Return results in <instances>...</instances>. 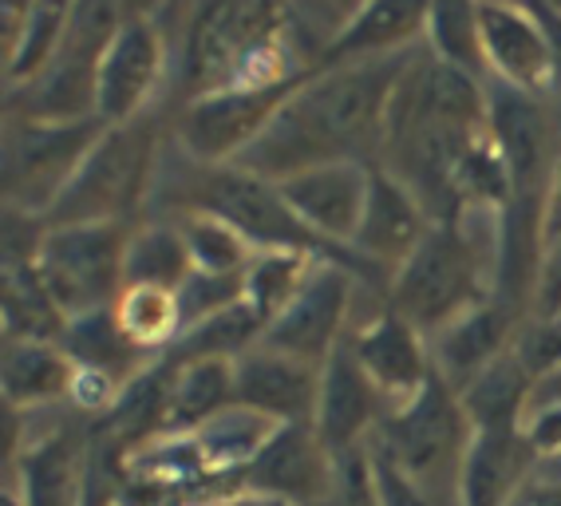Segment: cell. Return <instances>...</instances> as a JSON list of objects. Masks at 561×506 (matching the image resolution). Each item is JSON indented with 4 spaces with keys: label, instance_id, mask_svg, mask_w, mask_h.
<instances>
[{
    "label": "cell",
    "instance_id": "obj_6",
    "mask_svg": "<svg viewBox=\"0 0 561 506\" xmlns=\"http://www.w3.org/2000/svg\"><path fill=\"white\" fill-rule=\"evenodd\" d=\"M127 242L130 230L115 222L48 226L36 269L68 321L119 301L127 289Z\"/></svg>",
    "mask_w": 561,
    "mask_h": 506
},
{
    "label": "cell",
    "instance_id": "obj_25",
    "mask_svg": "<svg viewBox=\"0 0 561 506\" xmlns=\"http://www.w3.org/2000/svg\"><path fill=\"white\" fill-rule=\"evenodd\" d=\"M60 345L83 372H100V376H107V380H115V384H127V380H135L142 368L151 365V360H147L151 353L139 348L123 333L119 317H115V304L68 321Z\"/></svg>",
    "mask_w": 561,
    "mask_h": 506
},
{
    "label": "cell",
    "instance_id": "obj_27",
    "mask_svg": "<svg viewBox=\"0 0 561 506\" xmlns=\"http://www.w3.org/2000/svg\"><path fill=\"white\" fill-rule=\"evenodd\" d=\"M273 432H277L273 419L250 412V407L233 404V407H226V412L214 415V419H206L202 427H194L191 439H194V447H198L202 463L210 467L214 479L233 475L241 486V471L257 459V451L270 444Z\"/></svg>",
    "mask_w": 561,
    "mask_h": 506
},
{
    "label": "cell",
    "instance_id": "obj_22",
    "mask_svg": "<svg viewBox=\"0 0 561 506\" xmlns=\"http://www.w3.org/2000/svg\"><path fill=\"white\" fill-rule=\"evenodd\" d=\"M80 365L64 353L56 341H9L4 345V368H0V392L16 412L60 404L76 392Z\"/></svg>",
    "mask_w": 561,
    "mask_h": 506
},
{
    "label": "cell",
    "instance_id": "obj_3",
    "mask_svg": "<svg viewBox=\"0 0 561 506\" xmlns=\"http://www.w3.org/2000/svg\"><path fill=\"white\" fill-rule=\"evenodd\" d=\"M471 436L474 427L462 412L459 392L447 380L432 376V384L420 395L391 407V415L368 444L443 506H459V475Z\"/></svg>",
    "mask_w": 561,
    "mask_h": 506
},
{
    "label": "cell",
    "instance_id": "obj_23",
    "mask_svg": "<svg viewBox=\"0 0 561 506\" xmlns=\"http://www.w3.org/2000/svg\"><path fill=\"white\" fill-rule=\"evenodd\" d=\"M9 56H4V76L12 92L28 88L56 64L64 41H68L71 4H9Z\"/></svg>",
    "mask_w": 561,
    "mask_h": 506
},
{
    "label": "cell",
    "instance_id": "obj_19",
    "mask_svg": "<svg viewBox=\"0 0 561 506\" xmlns=\"http://www.w3.org/2000/svg\"><path fill=\"white\" fill-rule=\"evenodd\" d=\"M526 324V317L518 309L502 301H482L479 309L462 313L459 321H451L443 333L432 336V365L435 376L459 392L482 372L491 368L499 356H506L514 348V336Z\"/></svg>",
    "mask_w": 561,
    "mask_h": 506
},
{
    "label": "cell",
    "instance_id": "obj_38",
    "mask_svg": "<svg viewBox=\"0 0 561 506\" xmlns=\"http://www.w3.org/2000/svg\"><path fill=\"white\" fill-rule=\"evenodd\" d=\"M324 506H383L380 486H376V471H371V451L368 444L352 447L336 456V471H332V491Z\"/></svg>",
    "mask_w": 561,
    "mask_h": 506
},
{
    "label": "cell",
    "instance_id": "obj_34",
    "mask_svg": "<svg viewBox=\"0 0 561 506\" xmlns=\"http://www.w3.org/2000/svg\"><path fill=\"white\" fill-rule=\"evenodd\" d=\"M179 226H182L186 245H191V257L198 274L241 277L253 265V257H257V250H253L233 226L218 222L210 214H182Z\"/></svg>",
    "mask_w": 561,
    "mask_h": 506
},
{
    "label": "cell",
    "instance_id": "obj_5",
    "mask_svg": "<svg viewBox=\"0 0 561 506\" xmlns=\"http://www.w3.org/2000/svg\"><path fill=\"white\" fill-rule=\"evenodd\" d=\"M198 166V162H194ZM186 214H210L218 222L233 226L257 253H312L329 257L332 245H324L317 233L305 230V222L289 210L277 183L245 171V166H202L182 198ZM336 262V257H329Z\"/></svg>",
    "mask_w": 561,
    "mask_h": 506
},
{
    "label": "cell",
    "instance_id": "obj_44",
    "mask_svg": "<svg viewBox=\"0 0 561 506\" xmlns=\"http://www.w3.org/2000/svg\"><path fill=\"white\" fill-rule=\"evenodd\" d=\"M214 506H297V503H285V498H273V495H253V491H238V495L218 498Z\"/></svg>",
    "mask_w": 561,
    "mask_h": 506
},
{
    "label": "cell",
    "instance_id": "obj_14",
    "mask_svg": "<svg viewBox=\"0 0 561 506\" xmlns=\"http://www.w3.org/2000/svg\"><path fill=\"white\" fill-rule=\"evenodd\" d=\"M388 415L391 400L376 388V380L364 372L356 353L344 341L321 368V400H317V415H312V427H317L321 444L329 447L332 456L364 447L380 432Z\"/></svg>",
    "mask_w": 561,
    "mask_h": 506
},
{
    "label": "cell",
    "instance_id": "obj_2",
    "mask_svg": "<svg viewBox=\"0 0 561 506\" xmlns=\"http://www.w3.org/2000/svg\"><path fill=\"white\" fill-rule=\"evenodd\" d=\"M499 242L502 210L491 206H462L455 218L435 222L420 250L391 274L388 309L432 341L451 321L494 297Z\"/></svg>",
    "mask_w": 561,
    "mask_h": 506
},
{
    "label": "cell",
    "instance_id": "obj_21",
    "mask_svg": "<svg viewBox=\"0 0 561 506\" xmlns=\"http://www.w3.org/2000/svg\"><path fill=\"white\" fill-rule=\"evenodd\" d=\"M538 451L522 427L474 432L459 475V506H511L522 486L538 475Z\"/></svg>",
    "mask_w": 561,
    "mask_h": 506
},
{
    "label": "cell",
    "instance_id": "obj_18",
    "mask_svg": "<svg viewBox=\"0 0 561 506\" xmlns=\"http://www.w3.org/2000/svg\"><path fill=\"white\" fill-rule=\"evenodd\" d=\"M233 388L241 407L273 424H312L321 400V365H305L297 356L257 345L233 360Z\"/></svg>",
    "mask_w": 561,
    "mask_h": 506
},
{
    "label": "cell",
    "instance_id": "obj_33",
    "mask_svg": "<svg viewBox=\"0 0 561 506\" xmlns=\"http://www.w3.org/2000/svg\"><path fill=\"white\" fill-rule=\"evenodd\" d=\"M115 317H119L123 333L139 348H147V353H162V348H171L182 336L179 297L167 294V289L130 285V289H123L119 301H115Z\"/></svg>",
    "mask_w": 561,
    "mask_h": 506
},
{
    "label": "cell",
    "instance_id": "obj_41",
    "mask_svg": "<svg viewBox=\"0 0 561 506\" xmlns=\"http://www.w3.org/2000/svg\"><path fill=\"white\" fill-rule=\"evenodd\" d=\"M541 238L553 242L561 238V159L546 174V191H541Z\"/></svg>",
    "mask_w": 561,
    "mask_h": 506
},
{
    "label": "cell",
    "instance_id": "obj_11",
    "mask_svg": "<svg viewBox=\"0 0 561 506\" xmlns=\"http://www.w3.org/2000/svg\"><path fill=\"white\" fill-rule=\"evenodd\" d=\"M162 71H167V36L159 32V24L147 21L142 12L123 16L100 60V83H95L100 119L107 127L139 119L159 88Z\"/></svg>",
    "mask_w": 561,
    "mask_h": 506
},
{
    "label": "cell",
    "instance_id": "obj_37",
    "mask_svg": "<svg viewBox=\"0 0 561 506\" xmlns=\"http://www.w3.org/2000/svg\"><path fill=\"white\" fill-rule=\"evenodd\" d=\"M174 297H179L182 333H186L191 324H198V321H206V317L238 304L241 297H245V274L241 277H218V274H198V269H194Z\"/></svg>",
    "mask_w": 561,
    "mask_h": 506
},
{
    "label": "cell",
    "instance_id": "obj_35",
    "mask_svg": "<svg viewBox=\"0 0 561 506\" xmlns=\"http://www.w3.org/2000/svg\"><path fill=\"white\" fill-rule=\"evenodd\" d=\"M317 262L329 257H312V253H257L253 265L245 269V301L253 304L270 329L273 317L293 301V294L301 289V281L309 277V269Z\"/></svg>",
    "mask_w": 561,
    "mask_h": 506
},
{
    "label": "cell",
    "instance_id": "obj_8",
    "mask_svg": "<svg viewBox=\"0 0 561 506\" xmlns=\"http://www.w3.org/2000/svg\"><path fill=\"white\" fill-rule=\"evenodd\" d=\"M107 131L103 119L83 123H36L12 115L4 135V198L9 210L48 218L71 174Z\"/></svg>",
    "mask_w": 561,
    "mask_h": 506
},
{
    "label": "cell",
    "instance_id": "obj_17",
    "mask_svg": "<svg viewBox=\"0 0 561 506\" xmlns=\"http://www.w3.org/2000/svg\"><path fill=\"white\" fill-rule=\"evenodd\" d=\"M435 218L427 214V206L408 191V186L396 179L391 171L376 166L371 171V191H368V206H364V222L356 242H352V253L368 262L371 269L380 274H391L408 262L411 253L420 250V242L432 233Z\"/></svg>",
    "mask_w": 561,
    "mask_h": 506
},
{
    "label": "cell",
    "instance_id": "obj_9",
    "mask_svg": "<svg viewBox=\"0 0 561 506\" xmlns=\"http://www.w3.org/2000/svg\"><path fill=\"white\" fill-rule=\"evenodd\" d=\"M301 80L270 88H226L198 95L179 115V142L198 166H230L261 139V131L280 112V103L297 92Z\"/></svg>",
    "mask_w": 561,
    "mask_h": 506
},
{
    "label": "cell",
    "instance_id": "obj_7",
    "mask_svg": "<svg viewBox=\"0 0 561 506\" xmlns=\"http://www.w3.org/2000/svg\"><path fill=\"white\" fill-rule=\"evenodd\" d=\"M115 4H71L68 41L41 80L12 92V115L36 123H83L100 119L95 83L107 41L119 28Z\"/></svg>",
    "mask_w": 561,
    "mask_h": 506
},
{
    "label": "cell",
    "instance_id": "obj_30",
    "mask_svg": "<svg viewBox=\"0 0 561 506\" xmlns=\"http://www.w3.org/2000/svg\"><path fill=\"white\" fill-rule=\"evenodd\" d=\"M68 317L48 294L36 262L4 265V336L9 341H56L60 345Z\"/></svg>",
    "mask_w": 561,
    "mask_h": 506
},
{
    "label": "cell",
    "instance_id": "obj_39",
    "mask_svg": "<svg viewBox=\"0 0 561 506\" xmlns=\"http://www.w3.org/2000/svg\"><path fill=\"white\" fill-rule=\"evenodd\" d=\"M514 356H518L526 372L534 380L550 376L561 368V317H550V321H538V317H526V324L514 336Z\"/></svg>",
    "mask_w": 561,
    "mask_h": 506
},
{
    "label": "cell",
    "instance_id": "obj_24",
    "mask_svg": "<svg viewBox=\"0 0 561 506\" xmlns=\"http://www.w3.org/2000/svg\"><path fill=\"white\" fill-rule=\"evenodd\" d=\"M423 28H427V4H396V0H388V4H356V16L341 32V41L332 44L324 68L415 48V44H423Z\"/></svg>",
    "mask_w": 561,
    "mask_h": 506
},
{
    "label": "cell",
    "instance_id": "obj_40",
    "mask_svg": "<svg viewBox=\"0 0 561 506\" xmlns=\"http://www.w3.org/2000/svg\"><path fill=\"white\" fill-rule=\"evenodd\" d=\"M368 451H371V471H376V486H380L383 506H443L439 498L427 495L415 479L403 475L400 467L391 463V459H383L371 444H368Z\"/></svg>",
    "mask_w": 561,
    "mask_h": 506
},
{
    "label": "cell",
    "instance_id": "obj_29",
    "mask_svg": "<svg viewBox=\"0 0 561 506\" xmlns=\"http://www.w3.org/2000/svg\"><path fill=\"white\" fill-rule=\"evenodd\" d=\"M261 336H265V321H261L257 309L241 297L230 309H221V313L191 324L162 356H167L174 368L194 365V360H241L250 348L261 345Z\"/></svg>",
    "mask_w": 561,
    "mask_h": 506
},
{
    "label": "cell",
    "instance_id": "obj_13",
    "mask_svg": "<svg viewBox=\"0 0 561 506\" xmlns=\"http://www.w3.org/2000/svg\"><path fill=\"white\" fill-rule=\"evenodd\" d=\"M332 471H336V456L321 444L317 427L277 424L270 444L241 471V491L285 498L297 506H324L332 491Z\"/></svg>",
    "mask_w": 561,
    "mask_h": 506
},
{
    "label": "cell",
    "instance_id": "obj_31",
    "mask_svg": "<svg viewBox=\"0 0 561 506\" xmlns=\"http://www.w3.org/2000/svg\"><path fill=\"white\" fill-rule=\"evenodd\" d=\"M194 274L191 245L182 238L179 222H147L130 233L127 242V289H167L179 294L186 277Z\"/></svg>",
    "mask_w": 561,
    "mask_h": 506
},
{
    "label": "cell",
    "instance_id": "obj_15",
    "mask_svg": "<svg viewBox=\"0 0 561 506\" xmlns=\"http://www.w3.org/2000/svg\"><path fill=\"white\" fill-rule=\"evenodd\" d=\"M479 32L486 71L499 83L538 100L558 83L550 41L530 4H479Z\"/></svg>",
    "mask_w": 561,
    "mask_h": 506
},
{
    "label": "cell",
    "instance_id": "obj_42",
    "mask_svg": "<svg viewBox=\"0 0 561 506\" xmlns=\"http://www.w3.org/2000/svg\"><path fill=\"white\" fill-rule=\"evenodd\" d=\"M511 506H561V479L541 475V471H538V475H534L530 483L514 495Z\"/></svg>",
    "mask_w": 561,
    "mask_h": 506
},
{
    "label": "cell",
    "instance_id": "obj_16",
    "mask_svg": "<svg viewBox=\"0 0 561 506\" xmlns=\"http://www.w3.org/2000/svg\"><path fill=\"white\" fill-rule=\"evenodd\" d=\"M348 348L356 353L364 372L376 380V388L391 400V407L408 404L411 395H420L435 376L432 341L411 321H403L396 309L368 317L348 336Z\"/></svg>",
    "mask_w": 561,
    "mask_h": 506
},
{
    "label": "cell",
    "instance_id": "obj_26",
    "mask_svg": "<svg viewBox=\"0 0 561 506\" xmlns=\"http://www.w3.org/2000/svg\"><path fill=\"white\" fill-rule=\"evenodd\" d=\"M534 380L526 372L514 348L506 356H499L491 368H482L471 384L459 388V404L471 419L474 432H502V427H522L526 407H530Z\"/></svg>",
    "mask_w": 561,
    "mask_h": 506
},
{
    "label": "cell",
    "instance_id": "obj_32",
    "mask_svg": "<svg viewBox=\"0 0 561 506\" xmlns=\"http://www.w3.org/2000/svg\"><path fill=\"white\" fill-rule=\"evenodd\" d=\"M423 44L435 60L451 64L486 80V56H482L479 4H427V28Z\"/></svg>",
    "mask_w": 561,
    "mask_h": 506
},
{
    "label": "cell",
    "instance_id": "obj_4",
    "mask_svg": "<svg viewBox=\"0 0 561 506\" xmlns=\"http://www.w3.org/2000/svg\"><path fill=\"white\" fill-rule=\"evenodd\" d=\"M154 123L130 119L119 127H107L100 142L80 162V171L71 174V183L56 198L44 222L48 226H91V222H115L127 226V218L142 206L151 191L154 171Z\"/></svg>",
    "mask_w": 561,
    "mask_h": 506
},
{
    "label": "cell",
    "instance_id": "obj_43",
    "mask_svg": "<svg viewBox=\"0 0 561 506\" xmlns=\"http://www.w3.org/2000/svg\"><path fill=\"white\" fill-rule=\"evenodd\" d=\"M538 21H541V32H546V41H550V56H553V76L561 83V4H541Z\"/></svg>",
    "mask_w": 561,
    "mask_h": 506
},
{
    "label": "cell",
    "instance_id": "obj_12",
    "mask_svg": "<svg viewBox=\"0 0 561 506\" xmlns=\"http://www.w3.org/2000/svg\"><path fill=\"white\" fill-rule=\"evenodd\" d=\"M371 171L364 162H324L301 174H289L280 186L289 210L305 222V230L317 233L332 250L352 253V242L360 233L364 206H368Z\"/></svg>",
    "mask_w": 561,
    "mask_h": 506
},
{
    "label": "cell",
    "instance_id": "obj_10",
    "mask_svg": "<svg viewBox=\"0 0 561 506\" xmlns=\"http://www.w3.org/2000/svg\"><path fill=\"white\" fill-rule=\"evenodd\" d=\"M352 285H356V269H348L344 262H317L293 301L270 321L261 345L324 368V360L344 345Z\"/></svg>",
    "mask_w": 561,
    "mask_h": 506
},
{
    "label": "cell",
    "instance_id": "obj_36",
    "mask_svg": "<svg viewBox=\"0 0 561 506\" xmlns=\"http://www.w3.org/2000/svg\"><path fill=\"white\" fill-rule=\"evenodd\" d=\"M24 506H76L71 503V456L64 436L32 447L24 456Z\"/></svg>",
    "mask_w": 561,
    "mask_h": 506
},
{
    "label": "cell",
    "instance_id": "obj_45",
    "mask_svg": "<svg viewBox=\"0 0 561 506\" xmlns=\"http://www.w3.org/2000/svg\"><path fill=\"white\" fill-rule=\"evenodd\" d=\"M538 471H541V475H553V479H561V456H558V459H550V463H541Z\"/></svg>",
    "mask_w": 561,
    "mask_h": 506
},
{
    "label": "cell",
    "instance_id": "obj_1",
    "mask_svg": "<svg viewBox=\"0 0 561 506\" xmlns=\"http://www.w3.org/2000/svg\"><path fill=\"white\" fill-rule=\"evenodd\" d=\"M415 48L376 56V60L329 64L297 83L261 139L233 166L285 183L324 162H364L380 166L388 142V112Z\"/></svg>",
    "mask_w": 561,
    "mask_h": 506
},
{
    "label": "cell",
    "instance_id": "obj_28",
    "mask_svg": "<svg viewBox=\"0 0 561 506\" xmlns=\"http://www.w3.org/2000/svg\"><path fill=\"white\" fill-rule=\"evenodd\" d=\"M238 404L233 360H194L174 372L162 436H191L194 427Z\"/></svg>",
    "mask_w": 561,
    "mask_h": 506
},
{
    "label": "cell",
    "instance_id": "obj_20",
    "mask_svg": "<svg viewBox=\"0 0 561 506\" xmlns=\"http://www.w3.org/2000/svg\"><path fill=\"white\" fill-rule=\"evenodd\" d=\"M486 135L499 147L502 162L514 179V194H541V162L550 147V123L538 95L491 80L486 83Z\"/></svg>",
    "mask_w": 561,
    "mask_h": 506
}]
</instances>
